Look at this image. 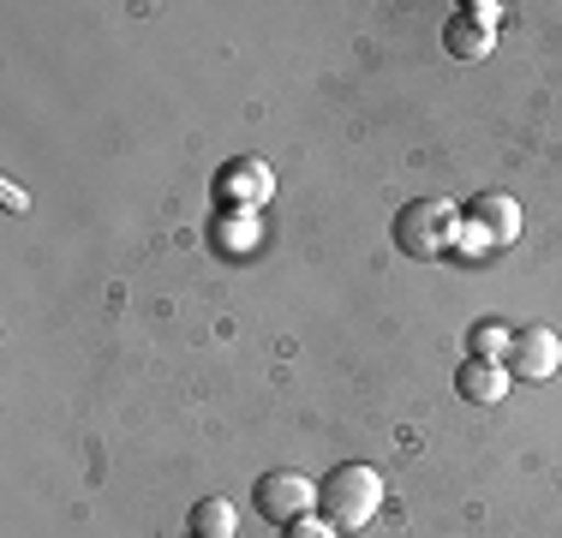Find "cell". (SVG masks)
<instances>
[{"label": "cell", "mask_w": 562, "mask_h": 538, "mask_svg": "<svg viewBox=\"0 0 562 538\" xmlns=\"http://www.w3.org/2000/svg\"><path fill=\"white\" fill-rule=\"evenodd\" d=\"M467 234H473L479 246H503V239H515V234H520V210H515V198L485 192L473 210H467Z\"/></svg>", "instance_id": "obj_6"}, {"label": "cell", "mask_w": 562, "mask_h": 538, "mask_svg": "<svg viewBox=\"0 0 562 538\" xmlns=\"http://www.w3.org/2000/svg\"><path fill=\"white\" fill-rule=\"evenodd\" d=\"M461 12H467L473 24H485V31H497V19H503V7H497V0H473V7H461Z\"/></svg>", "instance_id": "obj_13"}, {"label": "cell", "mask_w": 562, "mask_h": 538, "mask_svg": "<svg viewBox=\"0 0 562 538\" xmlns=\"http://www.w3.org/2000/svg\"><path fill=\"white\" fill-rule=\"evenodd\" d=\"M216 239H222V246H258V215H222V222H216Z\"/></svg>", "instance_id": "obj_10"}, {"label": "cell", "mask_w": 562, "mask_h": 538, "mask_svg": "<svg viewBox=\"0 0 562 538\" xmlns=\"http://www.w3.org/2000/svg\"><path fill=\"white\" fill-rule=\"evenodd\" d=\"M508 371L520 377V383H544V377L562 371V341L544 323H532V329H515L508 335Z\"/></svg>", "instance_id": "obj_4"}, {"label": "cell", "mask_w": 562, "mask_h": 538, "mask_svg": "<svg viewBox=\"0 0 562 538\" xmlns=\"http://www.w3.org/2000/svg\"><path fill=\"white\" fill-rule=\"evenodd\" d=\"M454 389H461L467 401H479V407H491V401L508 395V366H497V359H467V366L454 371Z\"/></svg>", "instance_id": "obj_7"}, {"label": "cell", "mask_w": 562, "mask_h": 538, "mask_svg": "<svg viewBox=\"0 0 562 538\" xmlns=\"http://www.w3.org/2000/svg\"><path fill=\"white\" fill-rule=\"evenodd\" d=\"M508 354V329L503 323H479L473 329V359H503Z\"/></svg>", "instance_id": "obj_11"}, {"label": "cell", "mask_w": 562, "mask_h": 538, "mask_svg": "<svg viewBox=\"0 0 562 538\" xmlns=\"http://www.w3.org/2000/svg\"><path fill=\"white\" fill-rule=\"evenodd\" d=\"M443 43H449L454 60H485V54H491V31H485V24H473L467 12H454L449 31H443Z\"/></svg>", "instance_id": "obj_8"}, {"label": "cell", "mask_w": 562, "mask_h": 538, "mask_svg": "<svg viewBox=\"0 0 562 538\" xmlns=\"http://www.w3.org/2000/svg\"><path fill=\"white\" fill-rule=\"evenodd\" d=\"M192 538H198V533H192Z\"/></svg>", "instance_id": "obj_14"}, {"label": "cell", "mask_w": 562, "mask_h": 538, "mask_svg": "<svg viewBox=\"0 0 562 538\" xmlns=\"http://www.w3.org/2000/svg\"><path fill=\"white\" fill-rule=\"evenodd\" d=\"M317 508H324L341 533L371 527V515L383 508V479L371 473L366 461H347V467H336V473L317 484Z\"/></svg>", "instance_id": "obj_1"}, {"label": "cell", "mask_w": 562, "mask_h": 538, "mask_svg": "<svg viewBox=\"0 0 562 538\" xmlns=\"http://www.w3.org/2000/svg\"><path fill=\"white\" fill-rule=\"evenodd\" d=\"M449 227H454V210L443 204V198H431V204H413L407 215H401V246L419 251V258H431V251L443 246Z\"/></svg>", "instance_id": "obj_5"}, {"label": "cell", "mask_w": 562, "mask_h": 538, "mask_svg": "<svg viewBox=\"0 0 562 538\" xmlns=\"http://www.w3.org/2000/svg\"><path fill=\"white\" fill-rule=\"evenodd\" d=\"M288 538H336V520H312V515H305V520H293V527H288Z\"/></svg>", "instance_id": "obj_12"}, {"label": "cell", "mask_w": 562, "mask_h": 538, "mask_svg": "<svg viewBox=\"0 0 562 538\" xmlns=\"http://www.w3.org/2000/svg\"><path fill=\"white\" fill-rule=\"evenodd\" d=\"M234 527H239V515H234L227 496H204V503L192 508V533L198 538H234Z\"/></svg>", "instance_id": "obj_9"}, {"label": "cell", "mask_w": 562, "mask_h": 538, "mask_svg": "<svg viewBox=\"0 0 562 538\" xmlns=\"http://www.w3.org/2000/svg\"><path fill=\"white\" fill-rule=\"evenodd\" d=\"M270 198H276V173H270V161H258V156H239L216 173L222 215H258Z\"/></svg>", "instance_id": "obj_2"}, {"label": "cell", "mask_w": 562, "mask_h": 538, "mask_svg": "<svg viewBox=\"0 0 562 538\" xmlns=\"http://www.w3.org/2000/svg\"><path fill=\"white\" fill-rule=\"evenodd\" d=\"M312 508H317V484L305 473H263L258 479V515L263 520L293 527V520H305Z\"/></svg>", "instance_id": "obj_3"}]
</instances>
